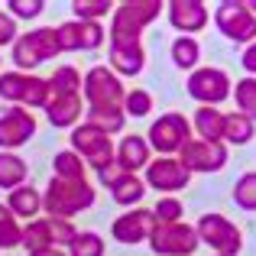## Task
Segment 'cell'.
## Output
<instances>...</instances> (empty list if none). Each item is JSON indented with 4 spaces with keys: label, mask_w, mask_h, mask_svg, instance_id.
<instances>
[{
    "label": "cell",
    "mask_w": 256,
    "mask_h": 256,
    "mask_svg": "<svg viewBox=\"0 0 256 256\" xmlns=\"http://www.w3.org/2000/svg\"><path fill=\"white\" fill-rule=\"evenodd\" d=\"M68 256H104V240L94 230H78V237L68 246Z\"/></svg>",
    "instance_id": "e575fe53"
},
{
    "label": "cell",
    "mask_w": 256,
    "mask_h": 256,
    "mask_svg": "<svg viewBox=\"0 0 256 256\" xmlns=\"http://www.w3.org/2000/svg\"><path fill=\"white\" fill-rule=\"evenodd\" d=\"M110 194H114V201H117V204H124V208H140V201L146 198V182H143V175H124V178L110 188Z\"/></svg>",
    "instance_id": "cb8c5ba5"
},
{
    "label": "cell",
    "mask_w": 256,
    "mask_h": 256,
    "mask_svg": "<svg viewBox=\"0 0 256 256\" xmlns=\"http://www.w3.org/2000/svg\"><path fill=\"white\" fill-rule=\"evenodd\" d=\"M124 169H120V166L117 162H110V166H104V169H100L98 172V178H100V185H107V188H114V185H117V182L120 178H124Z\"/></svg>",
    "instance_id": "60d3db41"
},
{
    "label": "cell",
    "mask_w": 256,
    "mask_h": 256,
    "mask_svg": "<svg viewBox=\"0 0 256 256\" xmlns=\"http://www.w3.org/2000/svg\"><path fill=\"white\" fill-rule=\"evenodd\" d=\"M72 150H75L78 156L84 159V166H91L94 172H100L104 166L114 162L110 136H107L104 130H98V126H91V124H82V126L72 130Z\"/></svg>",
    "instance_id": "8fae6325"
},
{
    "label": "cell",
    "mask_w": 256,
    "mask_h": 256,
    "mask_svg": "<svg viewBox=\"0 0 256 256\" xmlns=\"http://www.w3.org/2000/svg\"><path fill=\"white\" fill-rule=\"evenodd\" d=\"M26 253H39V250H49L52 246V230H49V218H36V220H26L23 227V240H20Z\"/></svg>",
    "instance_id": "7402d4cb"
},
{
    "label": "cell",
    "mask_w": 256,
    "mask_h": 256,
    "mask_svg": "<svg viewBox=\"0 0 256 256\" xmlns=\"http://www.w3.org/2000/svg\"><path fill=\"white\" fill-rule=\"evenodd\" d=\"M230 100L237 104V114H244V117H250L256 124V78H250V75L240 78L230 91Z\"/></svg>",
    "instance_id": "4316f807"
},
{
    "label": "cell",
    "mask_w": 256,
    "mask_h": 256,
    "mask_svg": "<svg viewBox=\"0 0 256 256\" xmlns=\"http://www.w3.org/2000/svg\"><path fill=\"white\" fill-rule=\"evenodd\" d=\"M175 159L185 166L188 175H194V172L198 175H214V172H220L227 166V146L224 143H204V140L192 136L178 150Z\"/></svg>",
    "instance_id": "30bf717a"
},
{
    "label": "cell",
    "mask_w": 256,
    "mask_h": 256,
    "mask_svg": "<svg viewBox=\"0 0 256 256\" xmlns=\"http://www.w3.org/2000/svg\"><path fill=\"white\" fill-rule=\"evenodd\" d=\"M82 94H84L82 100L88 107H124L126 88L107 65H94L82 78Z\"/></svg>",
    "instance_id": "ba28073f"
},
{
    "label": "cell",
    "mask_w": 256,
    "mask_h": 256,
    "mask_svg": "<svg viewBox=\"0 0 256 256\" xmlns=\"http://www.w3.org/2000/svg\"><path fill=\"white\" fill-rule=\"evenodd\" d=\"M72 13H75L82 23H100V16L114 13L110 0H75L72 4Z\"/></svg>",
    "instance_id": "1f68e13d"
},
{
    "label": "cell",
    "mask_w": 256,
    "mask_h": 256,
    "mask_svg": "<svg viewBox=\"0 0 256 256\" xmlns=\"http://www.w3.org/2000/svg\"><path fill=\"white\" fill-rule=\"evenodd\" d=\"M124 114H126V117H150V114H152V94L143 91V88H133V91H126V98H124Z\"/></svg>",
    "instance_id": "d590c367"
},
{
    "label": "cell",
    "mask_w": 256,
    "mask_h": 256,
    "mask_svg": "<svg viewBox=\"0 0 256 256\" xmlns=\"http://www.w3.org/2000/svg\"><path fill=\"white\" fill-rule=\"evenodd\" d=\"M91 204H94V185L88 178L72 182V178H56L52 175V182L42 192V208L49 211V218L72 220L75 214L88 211Z\"/></svg>",
    "instance_id": "6da1fadb"
},
{
    "label": "cell",
    "mask_w": 256,
    "mask_h": 256,
    "mask_svg": "<svg viewBox=\"0 0 256 256\" xmlns=\"http://www.w3.org/2000/svg\"><path fill=\"white\" fill-rule=\"evenodd\" d=\"M82 94H56V98L46 104V117L56 130H65V126H75L82 120Z\"/></svg>",
    "instance_id": "ac0fdd59"
},
{
    "label": "cell",
    "mask_w": 256,
    "mask_h": 256,
    "mask_svg": "<svg viewBox=\"0 0 256 256\" xmlns=\"http://www.w3.org/2000/svg\"><path fill=\"white\" fill-rule=\"evenodd\" d=\"M32 256H68V253L58 250V246H49V250H39V253H32Z\"/></svg>",
    "instance_id": "7bdbcfd3"
},
{
    "label": "cell",
    "mask_w": 256,
    "mask_h": 256,
    "mask_svg": "<svg viewBox=\"0 0 256 256\" xmlns=\"http://www.w3.org/2000/svg\"><path fill=\"white\" fill-rule=\"evenodd\" d=\"M192 133L204 143H224V110L220 107H198L192 114Z\"/></svg>",
    "instance_id": "d6986e66"
},
{
    "label": "cell",
    "mask_w": 256,
    "mask_h": 256,
    "mask_svg": "<svg viewBox=\"0 0 256 256\" xmlns=\"http://www.w3.org/2000/svg\"><path fill=\"white\" fill-rule=\"evenodd\" d=\"M240 65H244V72L250 78H256V42L244 46V56H240Z\"/></svg>",
    "instance_id": "b9f144b4"
},
{
    "label": "cell",
    "mask_w": 256,
    "mask_h": 256,
    "mask_svg": "<svg viewBox=\"0 0 256 256\" xmlns=\"http://www.w3.org/2000/svg\"><path fill=\"white\" fill-rule=\"evenodd\" d=\"M26 84H30V75H23V72H4L0 75V98L10 100L13 107H23Z\"/></svg>",
    "instance_id": "83f0119b"
},
{
    "label": "cell",
    "mask_w": 256,
    "mask_h": 256,
    "mask_svg": "<svg viewBox=\"0 0 256 256\" xmlns=\"http://www.w3.org/2000/svg\"><path fill=\"white\" fill-rule=\"evenodd\" d=\"M201 62V42L194 36H178L172 42V65L178 72H194Z\"/></svg>",
    "instance_id": "603a6c76"
},
{
    "label": "cell",
    "mask_w": 256,
    "mask_h": 256,
    "mask_svg": "<svg viewBox=\"0 0 256 256\" xmlns=\"http://www.w3.org/2000/svg\"><path fill=\"white\" fill-rule=\"evenodd\" d=\"M58 52H62L58 32L52 26H39V30H30L23 36H16V42H13V65L23 75H32L42 62H52Z\"/></svg>",
    "instance_id": "3957f363"
},
{
    "label": "cell",
    "mask_w": 256,
    "mask_h": 256,
    "mask_svg": "<svg viewBox=\"0 0 256 256\" xmlns=\"http://www.w3.org/2000/svg\"><path fill=\"white\" fill-rule=\"evenodd\" d=\"M49 88H52V98L56 94H82V72L75 65H62L49 78Z\"/></svg>",
    "instance_id": "f546056e"
},
{
    "label": "cell",
    "mask_w": 256,
    "mask_h": 256,
    "mask_svg": "<svg viewBox=\"0 0 256 256\" xmlns=\"http://www.w3.org/2000/svg\"><path fill=\"white\" fill-rule=\"evenodd\" d=\"M6 208H10V214L16 220H36L39 211H42V194H39L32 185H20V188L10 192Z\"/></svg>",
    "instance_id": "ffe728a7"
},
{
    "label": "cell",
    "mask_w": 256,
    "mask_h": 256,
    "mask_svg": "<svg viewBox=\"0 0 256 256\" xmlns=\"http://www.w3.org/2000/svg\"><path fill=\"white\" fill-rule=\"evenodd\" d=\"M16 20L10 16L6 10H0V46H13L16 42Z\"/></svg>",
    "instance_id": "ab89813d"
},
{
    "label": "cell",
    "mask_w": 256,
    "mask_h": 256,
    "mask_svg": "<svg viewBox=\"0 0 256 256\" xmlns=\"http://www.w3.org/2000/svg\"><path fill=\"white\" fill-rule=\"evenodd\" d=\"M150 250L156 256H192L198 253V234H194V224H156L150 234Z\"/></svg>",
    "instance_id": "9c48e42d"
},
{
    "label": "cell",
    "mask_w": 256,
    "mask_h": 256,
    "mask_svg": "<svg viewBox=\"0 0 256 256\" xmlns=\"http://www.w3.org/2000/svg\"><path fill=\"white\" fill-rule=\"evenodd\" d=\"M78 30H82V49L84 52H91V49H100V46H104V26L100 23H82V20H78Z\"/></svg>",
    "instance_id": "f35d334b"
},
{
    "label": "cell",
    "mask_w": 256,
    "mask_h": 256,
    "mask_svg": "<svg viewBox=\"0 0 256 256\" xmlns=\"http://www.w3.org/2000/svg\"><path fill=\"white\" fill-rule=\"evenodd\" d=\"M42 10H46L42 0H10V4H6V13H10L13 20H36Z\"/></svg>",
    "instance_id": "74e56055"
},
{
    "label": "cell",
    "mask_w": 256,
    "mask_h": 256,
    "mask_svg": "<svg viewBox=\"0 0 256 256\" xmlns=\"http://www.w3.org/2000/svg\"><path fill=\"white\" fill-rule=\"evenodd\" d=\"M110 72L117 78H136L146 68V49L143 42H110Z\"/></svg>",
    "instance_id": "e0dca14e"
},
{
    "label": "cell",
    "mask_w": 256,
    "mask_h": 256,
    "mask_svg": "<svg viewBox=\"0 0 256 256\" xmlns=\"http://www.w3.org/2000/svg\"><path fill=\"white\" fill-rule=\"evenodd\" d=\"M185 91L198 107H218V104H224V100H230L234 82L218 65H198L194 72H188Z\"/></svg>",
    "instance_id": "5b68a950"
},
{
    "label": "cell",
    "mask_w": 256,
    "mask_h": 256,
    "mask_svg": "<svg viewBox=\"0 0 256 256\" xmlns=\"http://www.w3.org/2000/svg\"><path fill=\"white\" fill-rule=\"evenodd\" d=\"M84 124H91V126H98V130H104L107 136H114V133L124 130L126 114H124V107H88Z\"/></svg>",
    "instance_id": "484cf974"
},
{
    "label": "cell",
    "mask_w": 256,
    "mask_h": 256,
    "mask_svg": "<svg viewBox=\"0 0 256 256\" xmlns=\"http://www.w3.org/2000/svg\"><path fill=\"white\" fill-rule=\"evenodd\" d=\"M152 218H156V224H178L182 214H185V204H182L175 194H162V198L156 201V208H150Z\"/></svg>",
    "instance_id": "836d02e7"
},
{
    "label": "cell",
    "mask_w": 256,
    "mask_h": 256,
    "mask_svg": "<svg viewBox=\"0 0 256 256\" xmlns=\"http://www.w3.org/2000/svg\"><path fill=\"white\" fill-rule=\"evenodd\" d=\"M52 169H56V178H72V182H82L84 178V159L78 156L75 150H62L56 156V162H52Z\"/></svg>",
    "instance_id": "f1b7e54d"
},
{
    "label": "cell",
    "mask_w": 256,
    "mask_h": 256,
    "mask_svg": "<svg viewBox=\"0 0 256 256\" xmlns=\"http://www.w3.org/2000/svg\"><path fill=\"white\" fill-rule=\"evenodd\" d=\"M194 234H198V244L214 250V256H237L244 250V230L227 214H218V211L201 214L198 224H194Z\"/></svg>",
    "instance_id": "277c9868"
},
{
    "label": "cell",
    "mask_w": 256,
    "mask_h": 256,
    "mask_svg": "<svg viewBox=\"0 0 256 256\" xmlns=\"http://www.w3.org/2000/svg\"><path fill=\"white\" fill-rule=\"evenodd\" d=\"M166 16L178 36H194L208 26L211 13H208V4H201V0H172V4H166Z\"/></svg>",
    "instance_id": "9a60e30c"
},
{
    "label": "cell",
    "mask_w": 256,
    "mask_h": 256,
    "mask_svg": "<svg viewBox=\"0 0 256 256\" xmlns=\"http://www.w3.org/2000/svg\"><path fill=\"white\" fill-rule=\"evenodd\" d=\"M23 240V227L20 220L10 214V208L0 204V250H16Z\"/></svg>",
    "instance_id": "4dcf8cb0"
},
{
    "label": "cell",
    "mask_w": 256,
    "mask_h": 256,
    "mask_svg": "<svg viewBox=\"0 0 256 256\" xmlns=\"http://www.w3.org/2000/svg\"><path fill=\"white\" fill-rule=\"evenodd\" d=\"M152 227H156V218H152L150 208H130L110 224V237L124 246H136L150 240Z\"/></svg>",
    "instance_id": "4fadbf2b"
},
{
    "label": "cell",
    "mask_w": 256,
    "mask_h": 256,
    "mask_svg": "<svg viewBox=\"0 0 256 256\" xmlns=\"http://www.w3.org/2000/svg\"><path fill=\"white\" fill-rule=\"evenodd\" d=\"M214 26L234 46L256 42V16L244 6V0H220L214 6Z\"/></svg>",
    "instance_id": "52a82bcc"
},
{
    "label": "cell",
    "mask_w": 256,
    "mask_h": 256,
    "mask_svg": "<svg viewBox=\"0 0 256 256\" xmlns=\"http://www.w3.org/2000/svg\"><path fill=\"white\" fill-rule=\"evenodd\" d=\"M244 6H246V10H250L253 16H256V0H244Z\"/></svg>",
    "instance_id": "ee69618b"
},
{
    "label": "cell",
    "mask_w": 256,
    "mask_h": 256,
    "mask_svg": "<svg viewBox=\"0 0 256 256\" xmlns=\"http://www.w3.org/2000/svg\"><path fill=\"white\" fill-rule=\"evenodd\" d=\"M143 182H146V188H156L159 194H178L182 188H188L192 175L185 172V166L175 156H156L143 169Z\"/></svg>",
    "instance_id": "7c38bea8"
},
{
    "label": "cell",
    "mask_w": 256,
    "mask_h": 256,
    "mask_svg": "<svg viewBox=\"0 0 256 256\" xmlns=\"http://www.w3.org/2000/svg\"><path fill=\"white\" fill-rule=\"evenodd\" d=\"M192 140V120L185 114H162L150 124V133H146V143H150L152 152L159 156H178V150Z\"/></svg>",
    "instance_id": "8992f818"
},
{
    "label": "cell",
    "mask_w": 256,
    "mask_h": 256,
    "mask_svg": "<svg viewBox=\"0 0 256 256\" xmlns=\"http://www.w3.org/2000/svg\"><path fill=\"white\" fill-rule=\"evenodd\" d=\"M49 230H52V246H58V250H68L72 240L78 237V227L72 224V220H62V218H49Z\"/></svg>",
    "instance_id": "8d00e7d4"
},
{
    "label": "cell",
    "mask_w": 256,
    "mask_h": 256,
    "mask_svg": "<svg viewBox=\"0 0 256 256\" xmlns=\"http://www.w3.org/2000/svg\"><path fill=\"white\" fill-rule=\"evenodd\" d=\"M26 175H30V169H26V162L16 152H0V188L4 192L26 185Z\"/></svg>",
    "instance_id": "d4e9b609"
},
{
    "label": "cell",
    "mask_w": 256,
    "mask_h": 256,
    "mask_svg": "<svg viewBox=\"0 0 256 256\" xmlns=\"http://www.w3.org/2000/svg\"><path fill=\"white\" fill-rule=\"evenodd\" d=\"M150 159H152V150L146 143V136H140V133H130V136H124L114 146V162L126 175H140L150 166Z\"/></svg>",
    "instance_id": "2e32d148"
},
{
    "label": "cell",
    "mask_w": 256,
    "mask_h": 256,
    "mask_svg": "<svg viewBox=\"0 0 256 256\" xmlns=\"http://www.w3.org/2000/svg\"><path fill=\"white\" fill-rule=\"evenodd\" d=\"M234 201L240 211H256V172H244L234 185Z\"/></svg>",
    "instance_id": "d6a6232c"
},
{
    "label": "cell",
    "mask_w": 256,
    "mask_h": 256,
    "mask_svg": "<svg viewBox=\"0 0 256 256\" xmlns=\"http://www.w3.org/2000/svg\"><path fill=\"white\" fill-rule=\"evenodd\" d=\"M166 6L159 0H126V4H117L110 13V42H140L143 30L159 20Z\"/></svg>",
    "instance_id": "7a4b0ae2"
},
{
    "label": "cell",
    "mask_w": 256,
    "mask_h": 256,
    "mask_svg": "<svg viewBox=\"0 0 256 256\" xmlns=\"http://www.w3.org/2000/svg\"><path fill=\"white\" fill-rule=\"evenodd\" d=\"M32 136H36V117L26 107H10L0 114V150L4 152L26 146Z\"/></svg>",
    "instance_id": "5bb4252c"
},
{
    "label": "cell",
    "mask_w": 256,
    "mask_h": 256,
    "mask_svg": "<svg viewBox=\"0 0 256 256\" xmlns=\"http://www.w3.org/2000/svg\"><path fill=\"white\" fill-rule=\"evenodd\" d=\"M253 136H256V124L250 117H244V114H237V110L224 114V146L227 143L230 146H246Z\"/></svg>",
    "instance_id": "44dd1931"
}]
</instances>
